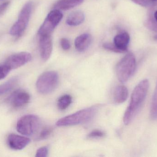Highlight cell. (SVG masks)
I'll return each instance as SVG.
<instances>
[{
	"label": "cell",
	"mask_w": 157,
	"mask_h": 157,
	"mask_svg": "<svg viewBox=\"0 0 157 157\" xmlns=\"http://www.w3.org/2000/svg\"><path fill=\"white\" fill-rule=\"evenodd\" d=\"M149 87V81L145 79L142 80L135 88L130 104L124 115L123 121L125 125L130 124L135 118L145 99Z\"/></svg>",
	"instance_id": "obj_1"
},
{
	"label": "cell",
	"mask_w": 157,
	"mask_h": 157,
	"mask_svg": "<svg viewBox=\"0 0 157 157\" xmlns=\"http://www.w3.org/2000/svg\"><path fill=\"white\" fill-rule=\"evenodd\" d=\"M98 110L97 106L90 107L78 111L59 120L58 126H67L78 125L88 122L95 117Z\"/></svg>",
	"instance_id": "obj_2"
},
{
	"label": "cell",
	"mask_w": 157,
	"mask_h": 157,
	"mask_svg": "<svg viewBox=\"0 0 157 157\" xmlns=\"http://www.w3.org/2000/svg\"><path fill=\"white\" fill-rule=\"evenodd\" d=\"M135 56L129 53L125 55L116 65V72L119 81L125 83L132 76L136 69Z\"/></svg>",
	"instance_id": "obj_3"
},
{
	"label": "cell",
	"mask_w": 157,
	"mask_h": 157,
	"mask_svg": "<svg viewBox=\"0 0 157 157\" xmlns=\"http://www.w3.org/2000/svg\"><path fill=\"white\" fill-rule=\"evenodd\" d=\"M59 82L58 73L55 71H48L43 73L39 77L36 86L40 93L48 94L57 88Z\"/></svg>",
	"instance_id": "obj_4"
},
{
	"label": "cell",
	"mask_w": 157,
	"mask_h": 157,
	"mask_svg": "<svg viewBox=\"0 0 157 157\" xmlns=\"http://www.w3.org/2000/svg\"><path fill=\"white\" fill-rule=\"evenodd\" d=\"M33 9V3L28 2L22 8L19 13L17 21L13 25L10 30V34L14 36H19L24 32L29 22Z\"/></svg>",
	"instance_id": "obj_5"
},
{
	"label": "cell",
	"mask_w": 157,
	"mask_h": 157,
	"mask_svg": "<svg viewBox=\"0 0 157 157\" xmlns=\"http://www.w3.org/2000/svg\"><path fill=\"white\" fill-rule=\"evenodd\" d=\"M40 124V120L38 116L32 114L25 115L17 121V130L21 134L29 136L38 131Z\"/></svg>",
	"instance_id": "obj_6"
},
{
	"label": "cell",
	"mask_w": 157,
	"mask_h": 157,
	"mask_svg": "<svg viewBox=\"0 0 157 157\" xmlns=\"http://www.w3.org/2000/svg\"><path fill=\"white\" fill-rule=\"evenodd\" d=\"M63 17V14L59 10L54 9L51 11L39 29L38 34L39 36L51 35L62 19Z\"/></svg>",
	"instance_id": "obj_7"
},
{
	"label": "cell",
	"mask_w": 157,
	"mask_h": 157,
	"mask_svg": "<svg viewBox=\"0 0 157 157\" xmlns=\"http://www.w3.org/2000/svg\"><path fill=\"white\" fill-rule=\"evenodd\" d=\"M32 55L29 53L20 52L9 56L5 62V64L10 69H17L30 61Z\"/></svg>",
	"instance_id": "obj_8"
},
{
	"label": "cell",
	"mask_w": 157,
	"mask_h": 157,
	"mask_svg": "<svg viewBox=\"0 0 157 157\" xmlns=\"http://www.w3.org/2000/svg\"><path fill=\"white\" fill-rule=\"evenodd\" d=\"M39 45L41 59L47 61L52 53V41L51 35L40 36Z\"/></svg>",
	"instance_id": "obj_9"
},
{
	"label": "cell",
	"mask_w": 157,
	"mask_h": 157,
	"mask_svg": "<svg viewBox=\"0 0 157 157\" xmlns=\"http://www.w3.org/2000/svg\"><path fill=\"white\" fill-rule=\"evenodd\" d=\"M29 94L24 90H17L9 98V102L14 108L23 107L29 103L30 100Z\"/></svg>",
	"instance_id": "obj_10"
},
{
	"label": "cell",
	"mask_w": 157,
	"mask_h": 157,
	"mask_svg": "<svg viewBox=\"0 0 157 157\" xmlns=\"http://www.w3.org/2000/svg\"><path fill=\"white\" fill-rule=\"evenodd\" d=\"M30 142V139L28 137L15 134H11L7 137L8 146L13 150H22L25 148Z\"/></svg>",
	"instance_id": "obj_11"
},
{
	"label": "cell",
	"mask_w": 157,
	"mask_h": 157,
	"mask_svg": "<svg viewBox=\"0 0 157 157\" xmlns=\"http://www.w3.org/2000/svg\"><path fill=\"white\" fill-rule=\"evenodd\" d=\"M130 37L127 32H122L116 35L113 40V44L120 53L124 52L128 49Z\"/></svg>",
	"instance_id": "obj_12"
},
{
	"label": "cell",
	"mask_w": 157,
	"mask_h": 157,
	"mask_svg": "<svg viewBox=\"0 0 157 157\" xmlns=\"http://www.w3.org/2000/svg\"><path fill=\"white\" fill-rule=\"evenodd\" d=\"M92 42V37L88 33H84L78 36L75 41V48L78 51H85Z\"/></svg>",
	"instance_id": "obj_13"
},
{
	"label": "cell",
	"mask_w": 157,
	"mask_h": 157,
	"mask_svg": "<svg viewBox=\"0 0 157 157\" xmlns=\"http://www.w3.org/2000/svg\"><path fill=\"white\" fill-rule=\"evenodd\" d=\"M129 92L127 88L124 85L118 86L113 93V100L117 104H121L128 98Z\"/></svg>",
	"instance_id": "obj_14"
},
{
	"label": "cell",
	"mask_w": 157,
	"mask_h": 157,
	"mask_svg": "<svg viewBox=\"0 0 157 157\" xmlns=\"http://www.w3.org/2000/svg\"><path fill=\"white\" fill-rule=\"evenodd\" d=\"M84 1V0H59L54 5V9L69 10L81 4Z\"/></svg>",
	"instance_id": "obj_15"
},
{
	"label": "cell",
	"mask_w": 157,
	"mask_h": 157,
	"mask_svg": "<svg viewBox=\"0 0 157 157\" xmlns=\"http://www.w3.org/2000/svg\"><path fill=\"white\" fill-rule=\"evenodd\" d=\"M85 14L81 11H75L72 12L67 18L66 23L69 26H78L84 22Z\"/></svg>",
	"instance_id": "obj_16"
},
{
	"label": "cell",
	"mask_w": 157,
	"mask_h": 157,
	"mask_svg": "<svg viewBox=\"0 0 157 157\" xmlns=\"http://www.w3.org/2000/svg\"><path fill=\"white\" fill-rule=\"evenodd\" d=\"M17 77L11 78L5 83L0 85V96L6 94L12 90L17 82Z\"/></svg>",
	"instance_id": "obj_17"
},
{
	"label": "cell",
	"mask_w": 157,
	"mask_h": 157,
	"mask_svg": "<svg viewBox=\"0 0 157 157\" xmlns=\"http://www.w3.org/2000/svg\"><path fill=\"white\" fill-rule=\"evenodd\" d=\"M150 118L153 120H157V81L154 90L150 112Z\"/></svg>",
	"instance_id": "obj_18"
},
{
	"label": "cell",
	"mask_w": 157,
	"mask_h": 157,
	"mask_svg": "<svg viewBox=\"0 0 157 157\" xmlns=\"http://www.w3.org/2000/svg\"><path fill=\"white\" fill-rule=\"evenodd\" d=\"M72 97L70 95H65L59 98L58 101V107L61 110H64L72 103Z\"/></svg>",
	"instance_id": "obj_19"
},
{
	"label": "cell",
	"mask_w": 157,
	"mask_h": 157,
	"mask_svg": "<svg viewBox=\"0 0 157 157\" xmlns=\"http://www.w3.org/2000/svg\"><path fill=\"white\" fill-rule=\"evenodd\" d=\"M52 132V128L50 127H46L43 128L40 133L36 139L38 140H43L48 138Z\"/></svg>",
	"instance_id": "obj_20"
},
{
	"label": "cell",
	"mask_w": 157,
	"mask_h": 157,
	"mask_svg": "<svg viewBox=\"0 0 157 157\" xmlns=\"http://www.w3.org/2000/svg\"><path fill=\"white\" fill-rule=\"evenodd\" d=\"M10 71L11 70L5 64L0 65V80L5 78Z\"/></svg>",
	"instance_id": "obj_21"
},
{
	"label": "cell",
	"mask_w": 157,
	"mask_h": 157,
	"mask_svg": "<svg viewBox=\"0 0 157 157\" xmlns=\"http://www.w3.org/2000/svg\"><path fill=\"white\" fill-rule=\"evenodd\" d=\"M48 154V147H43L38 149L36 153V157H47Z\"/></svg>",
	"instance_id": "obj_22"
},
{
	"label": "cell",
	"mask_w": 157,
	"mask_h": 157,
	"mask_svg": "<svg viewBox=\"0 0 157 157\" xmlns=\"http://www.w3.org/2000/svg\"><path fill=\"white\" fill-rule=\"evenodd\" d=\"M104 135H105V133L102 131L96 130L92 131L88 135V137L90 138H100V137H103Z\"/></svg>",
	"instance_id": "obj_23"
},
{
	"label": "cell",
	"mask_w": 157,
	"mask_h": 157,
	"mask_svg": "<svg viewBox=\"0 0 157 157\" xmlns=\"http://www.w3.org/2000/svg\"><path fill=\"white\" fill-rule=\"evenodd\" d=\"M132 2L137 4L143 6H150L154 0H132Z\"/></svg>",
	"instance_id": "obj_24"
},
{
	"label": "cell",
	"mask_w": 157,
	"mask_h": 157,
	"mask_svg": "<svg viewBox=\"0 0 157 157\" xmlns=\"http://www.w3.org/2000/svg\"><path fill=\"white\" fill-rule=\"evenodd\" d=\"M60 44L62 48L64 50H68L71 48V43L69 40L63 38L60 41Z\"/></svg>",
	"instance_id": "obj_25"
},
{
	"label": "cell",
	"mask_w": 157,
	"mask_h": 157,
	"mask_svg": "<svg viewBox=\"0 0 157 157\" xmlns=\"http://www.w3.org/2000/svg\"><path fill=\"white\" fill-rule=\"evenodd\" d=\"M103 47L104 49L108 50L114 52L120 53L119 51L116 49V47H115L113 44L109 43H105L103 44Z\"/></svg>",
	"instance_id": "obj_26"
},
{
	"label": "cell",
	"mask_w": 157,
	"mask_h": 157,
	"mask_svg": "<svg viewBox=\"0 0 157 157\" xmlns=\"http://www.w3.org/2000/svg\"><path fill=\"white\" fill-rule=\"evenodd\" d=\"M10 2H6L3 3L0 5V16L3 14L4 12L6 10L9 5Z\"/></svg>",
	"instance_id": "obj_27"
},
{
	"label": "cell",
	"mask_w": 157,
	"mask_h": 157,
	"mask_svg": "<svg viewBox=\"0 0 157 157\" xmlns=\"http://www.w3.org/2000/svg\"><path fill=\"white\" fill-rule=\"evenodd\" d=\"M154 17H155L156 21L157 22V10L155 12V14H154Z\"/></svg>",
	"instance_id": "obj_28"
},
{
	"label": "cell",
	"mask_w": 157,
	"mask_h": 157,
	"mask_svg": "<svg viewBox=\"0 0 157 157\" xmlns=\"http://www.w3.org/2000/svg\"><path fill=\"white\" fill-rule=\"evenodd\" d=\"M154 38H155V39L157 40V35H155V37Z\"/></svg>",
	"instance_id": "obj_29"
},
{
	"label": "cell",
	"mask_w": 157,
	"mask_h": 157,
	"mask_svg": "<svg viewBox=\"0 0 157 157\" xmlns=\"http://www.w3.org/2000/svg\"><path fill=\"white\" fill-rule=\"evenodd\" d=\"M154 1H156L157 0H154Z\"/></svg>",
	"instance_id": "obj_30"
}]
</instances>
